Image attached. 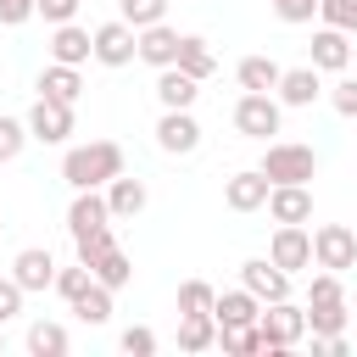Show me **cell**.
Here are the masks:
<instances>
[{"mask_svg":"<svg viewBox=\"0 0 357 357\" xmlns=\"http://www.w3.org/2000/svg\"><path fill=\"white\" fill-rule=\"evenodd\" d=\"M117 173H123V145L117 139H89V145H73L61 156V178L73 190H106Z\"/></svg>","mask_w":357,"mask_h":357,"instance_id":"1","label":"cell"},{"mask_svg":"<svg viewBox=\"0 0 357 357\" xmlns=\"http://www.w3.org/2000/svg\"><path fill=\"white\" fill-rule=\"evenodd\" d=\"M257 329H262V351H290V346L307 335V312L290 307V296H284V301H262Z\"/></svg>","mask_w":357,"mask_h":357,"instance_id":"2","label":"cell"},{"mask_svg":"<svg viewBox=\"0 0 357 357\" xmlns=\"http://www.w3.org/2000/svg\"><path fill=\"white\" fill-rule=\"evenodd\" d=\"M262 173L273 184H307L318 173V151L312 145H296V139H273L268 156H262Z\"/></svg>","mask_w":357,"mask_h":357,"instance_id":"3","label":"cell"},{"mask_svg":"<svg viewBox=\"0 0 357 357\" xmlns=\"http://www.w3.org/2000/svg\"><path fill=\"white\" fill-rule=\"evenodd\" d=\"M312 262L329 268V273L357 268V229H346V223H324V229L312 234Z\"/></svg>","mask_w":357,"mask_h":357,"instance_id":"4","label":"cell"},{"mask_svg":"<svg viewBox=\"0 0 357 357\" xmlns=\"http://www.w3.org/2000/svg\"><path fill=\"white\" fill-rule=\"evenodd\" d=\"M234 128H240L245 139H268V134H279V100L262 95V89H245V95L234 100Z\"/></svg>","mask_w":357,"mask_h":357,"instance_id":"5","label":"cell"},{"mask_svg":"<svg viewBox=\"0 0 357 357\" xmlns=\"http://www.w3.org/2000/svg\"><path fill=\"white\" fill-rule=\"evenodd\" d=\"M134 56H139V28L134 22L117 17V22H100L95 28V61L100 67H128Z\"/></svg>","mask_w":357,"mask_h":357,"instance_id":"6","label":"cell"},{"mask_svg":"<svg viewBox=\"0 0 357 357\" xmlns=\"http://www.w3.org/2000/svg\"><path fill=\"white\" fill-rule=\"evenodd\" d=\"M28 134H33L39 145H61V139L73 134V106H67V100L39 95V100H33V112H28Z\"/></svg>","mask_w":357,"mask_h":357,"instance_id":"7","label":"cell"},{"mask_svg":"<svg viewBox=\"0 0 357 357\" xmlns=\"http://www.w3.org/2000/svg\"><path fill=\"white\" fill-rule=\"evenodd\" d=\"M240 284H245L257 301H284V296H290V273H284L273 257H251V262H240Z\"/></svg>","mask_w":357,"mask_h":357,"instance_id":"8","label":"cell"},{"mask_svg":"<svg viewBox=\"0 0 357 357\" xmlns=\"http://www.w3.org/2000/svg\"><path fill=\"white\" fill-rule=\"evenodd\" d=\"M268 257H273L284 273H296V268H312V234H307L301 223H279V229H273V245H268Z\"/></svg>","mask_w":357,"mask_h":357,"instance_id":"9","label":"cell"},{"mask_svg":"<svg viewBox=\"0 0 357 357\" xmlns=\"http://www.w3.org/2000/svg\"><path fill=\"white\" fill-rule=\"evenodd\" d=\"M156 145H162V151H173V156H190V151L201 145V123H195L190 112H173V106H162Z\"/></svg>","mask_w":357,"mask_h":357,"instance_id":"10","label":"cell"},{"mask_svg":"<svg viewBox=\"0 0 357 357\" xmlns=\"http://www.w3.org/2000/svg\"><path fill=\"white\" fill-rule=\"evenodd\" d=\"M268 190H273V178H268L262 167H245V173H234V178L223 184V201H229L234 212H257V206H268Z\"/></svg>","mask_w":357,"mask_h":357,"instance_id":"11","label":"cell"},{"mask_svg":"<svg viewBox=\"0 0 357 357\" xmlns=\"http://www.w3.org/2000/svg\"><path fill=\"white\" fill-rule=\"evenodd\" d=\"M106 223H112L106 190H73V206H67V229H73V240L89 234V229H106Z\"/></svg>","mask_w":357,"mask_h":357,"instance_id":"12","label":"cell"},{"mask_svg":"<svg viewBox=\"0 0 357 357\" xmlns=\"http://www.w3.org/2000/svg\"><path fill=\"white\" fill-rule=\"evenodd\" d=\"M89 56H95V33H89V28H78V22H56V33H50V61L84 67Z\"/></svg>","mask_w":357,"mask_h":357,"instance_id":"13","label":"cell"},{"mask_svg":"<svg viewBox=\"0 0 357 357\" xmlns=\"http://www.w3.org/2000/svg\"><path fill=\"white\" fill-rule=\"evenodd\" d=\"M312 67L318 73H346L351 67V33H340V28H318L312 33Z\"/></svg>","mask_w":357,"mask_h":357,"instance_id":"14","label":"cell"},{"mask_svg":"<svg viewBox=\"0 0 357 357\" xmlns=\"http://www.w3.org/2000/svg\"><path fill=\"white\" fill-rule=\"evenodd\" d=\"M11 279H17L22 290H50V284H56V257H50L45 245H28V251H17Z\"/></svg>","mask_w":357,"mask_h":357,"instance_id":"15","label":"cell"},{"mask_svg":"<svg viewBox=\"0 0 357 357\" xmlns=\"http://www.w3.org/2000/svg\"><path fill=\"white\" fill-rule=\"evenodd\" d=\"M201 95V78H190L184 67H156V100L173 106V112H190Z\"/></svg>","mask_w":357,"mask_h":357,"instance_id":"16","label":"cell"},{"mask_svg":"<svg viewBox=\"0 0 357 357\" xmlns=\"http://www.w3.org/2000/svg\"><path fill=\"white\" fill-rule=\"evenodd\" d=\"M268 212H273V223H307L312 218V190L307 184H273Z\"/></svg>","mask_w":357,"mask_h":357,"instance_id":"17","label":"cell"},{"mask_svg":"<svg viewBox=\"0 0 357 357\" xmlns=\"http://www.w3.org/2000/svg\"><path fill=\"white\" fill-rule=\"evenodd\" d=\"M178 39H184V33H173L167 22L139 28V61H151V67H173V61H178Z\"/></svg>","mask_w":357,"mask_h":357,"instance_id":"18","label":"cell"},{"mask_svg":"<svg viewBox=\"0 0 357 357\" xmlns=\"http://www.w3.org/2000/svg\"><path fill=\"white\" fill-rule=\"evenodd\" d=\"M318 95H324V84H318V67H312V61L279 73V100H284V106H312Z\"/></svg>","mask_w":357,"mask_h":357,"instance_id":"19","label":"cell"},{"mask_svg":"<svg viewBox=\"0 0 357 357\" xmlns=\"http://www.w3.org/2000/svg\"><path fill=\"white\" fill-rule=\"evenodd\" d=\"M145 184L139 178H128V173H117L112 184H106V206H112V218H139L145 212Z\"/></svg>","mask_w":357,"mask_h":357,"instance_id":"20","label":"cell"},{"mask_svg":"<svg viewBox=\"0 0 357 357\" xmlns=\"http://www.w3.org/2000/svg\"><path fill=\"white\" fill-rule=\"evenodd\" d=\"M39 95H50V100H78L84 95V78H78V67H67V61H50L45 73H39Z\"/></svg>","mask_w":357,"mask_h":357,"instance_id":"21","label":"cell"},{"mask_svg":"<svg viewBox=\"0 0 357 357\" xmlns=\"http://www.w3.org/2000/svg\"><path fill=\"white\" fill-rule=\"evenodd\" d=\"M257 312H262V301L240 284V290H223L218 301H212V318L218 324H257Z\"/></svg>","mask_w":357,"mask_h":357,"instance_id":"22","label":"cell"},{"mask_svg":"<svg viewBox=\"0 0 357 357\" xmlns=\"http://www.w3.org/2000/svg\"><path fill=\"white\" fill-rule=\"evenodd\" d=\"M173 67H184L190 78H212V73H218V56H212V45H206L201 33H184V39H178V61H173Z\"/></svg>","mask_w":357,"mask_h":357,"instance_id":"23","label":"cell"},{"mask_svg":"<svg viewBox=\"0 0 357 357\" xmlns=\"http://www.w3.org/2000/svg\"><path fill=\"white\" fill-rule=\"evenodd\" d=\"M178 346H184V351L218 346V318H212V312H178Z\"/></svg>","mask_w":357,"mask_h":357,"instance_id":"24","label":"cell"},{"mask_svg":"<svg viewBox=\"0 0 357 357\" xmlns=\"http://www.w3.org/2000/svg\"><path fill=\"white\" fill-rule=\"evenodd\" d=\"M279 73H284V67H279L273 56H245V61L234 67L240 89H262V95H268V89H279Z\"/></svg>","mask_w":357,"mask_h":357,"instance_id":"25","label":"cell"},{"mask_svg":"<svg viewBox=\"0 0 357 357\" xmlns=\"http://www.w3.org/2000/svg\"><path fill=\"white\" fill-rule=\"evenodd\" d=\"M346 324H351L346 301H307V329L312 335H340Z\"/></svg>","mask_w":357,"mask_h":357,"instance_id":"26","label":"cell"},{"mask_svg":"<svg viewBox=\"0 0 357 357\" xmlns=\"http://www.w3.org/2000/svg\"><path fill=\"white\" fill-rule=\"evenodd\" d=\"M67 346H73V340H67V329H61V324H50V318H39V324L28 329V351H33V357H61Z\"/></svg>","mask_w":357,"mask_h":357,"instance_id":"27","label":"cell"},{"mask_svg":"<svg viewBox=\"0 0 357 357\" xmlns=\"http://www.w3.org/2000/svg\"><path fill=\"white\" fill-rule=\"evenodd\" d=\"M218 346H223L229 357L262 351V329H257V324H218Z\"/></svg>","mask_w":357,"mask_h":357,"instance_id":"28","label":"cell"},{"mask_svg":"<svg viewBox=\"0 0 357 357\" xmlns=\"http://www.w3.org/2000/svg\"><path fill=\"white\" fill-rule=\"evenodd\" d=\"M73 312H78L84 324H106V318H112V290H106V284L95 279V284H89V290H84V296L73 301Z\"/></svg>","mask_w":357,"mask_h":357,"instance_id":"29","label":"cell"},{"mask_svg":"<svg viewBox=\"0 0 357 357\" xmlns=\"http://www.w3.org/2000/svg\"><path fill=\"white\" fill-rule=\"evenodd\" d=\"M73 245H78V262H84L89 273H95V262H100L106 251H117V240H112V223H106V229H89V234H78Z\"/></svg>","mask_w":357,"mask_h":357,"instance_id":"30","label":"cell"},{"mask_svg":"<svg viewBox=\"0 0 357 357\" xmlns=\"http://www.w3.org/2000/svg\"><path fill=\"white\" fill-rule=\"evenodd\" d=\"M95 279H100V284H106V290H123V284H128V279H134V262H128V257H123V251H106V257H100V262H95Z\"/></svg>","mask_w":357,"mask_h":357,"instance_id":"31","label":"cell"},{"mask_svg":"<svg viewBox=\"0 0 357 357\" xmlns=\"http://www.w3.org/2000/svg\"><path fill=\"white\" fill-rule=\"evenodd\" d=\"M89 284H95V273H89L84 262H78V268H56V284H50V290H56L61 301H78V296H84Z\"/></svg>","mask_w":357,"mask_h":357,"instance_id":"32","label":"cell"},{"mask_svg":"<svg viewBox=\"0 0 357 357\" xmlns=\"http://www.w3.org/2000/svg\"><path fill=\"white\" fill-rule=\"evenodd\" d=\"M212 301H218V290L206 279H184L178 284V312H212Z\"/></svg>","mask_w":357,"mask_h":357,"instance_id":"33","label":"cell"},{"mask_svg":"<svg viewBox=\"0 0 357 357\" xmlns=\"http://www.w3.org/2000/svg\"><path fill=\"white\" fill-rule=\"evenodd\" d=\"M28 139H33V134H28V123H17V117H6V112H0V162H17Z\"/></svg>","mask_w":357,"mask_h":357,"instance_id":"34","label":"cell"},{"mask_svg":"<svg viewBox=\"0 0 357 357\" xmlns=\"http://www.w3.org/2000/svg\"><path fill=\"white\" fill-rule=\"evenodd\" d=\"M123 22H134V28L167 22V0H123Z\"/></svg>","mask_w":357,"mask_h":357,"instance_id":"35","label":"cell"},{"mask_svg":"<svg viewBox=\"0 0 357 357\" xmlns=\"http://www.w3.org/2000/svg\"><path fill=\"white\" fill-rule=\"evenodd\" d=\"M318 17L340 33H357V0H318Z\"/></svg>","mask_w":357,"mask_h":357,"instance_id":"36","label":"cell"},{"mask_svg":"<svg viewBox=\"0 0 357 357\" xmlns=\"http://www.w3.org/2000/svg\"><path fill=\"white\" fill-rule=\"evenodd\" d=\"M307 301H346V290H340V273H312V284H307Z\"/></svg>","mask_w":357,"mask_h":357,"instance_id":"37","label":"cell"},{"mask_svg":"<svg viewBox=\"0 0 357 357\" xmlns=\"http://www.w3.org/2000/svg\"><path fill=\"white\" fill-rule=\"evenodd\" d=\"M123 351H128V357H151V351H156V335H151L145 324H128V329H123Z\"/></svg>","mask_w":357,"mask_h":357,"instance_id":"38","label":"cell"},{"mask_svg":"<svg viewBox=\"0 0 357 357\" xmlns=\"http://www.w3.org/2000/svg\"><path fill=\"white\" fill-rule=\"evenodd\" d=\"M329 106H335L340 117H357V78H340V84L329 89Z\"/></svg>","mask_w":357,"mask_h":357,"instance_id":"39","label":"cell"},{"mask_svg":"<svg viewBox=\"0 0 357 357\" xmlns=\"http://www.w3.org/2000/svg\"><path fill=\"white\" fill-rule=\"evenodd\" d=\"M22 296H28V290H22V284H17V279H0V324H6V318H17V312H22Z\"/></svg>","mask_w":357,"mask_h":357,"instance_id":"40","label":"cell"},{"mask_svg":"<svg viewBox=\"0 0 357 357\" xmlns=\"http://www.w3.org/2000/svg\"><path fill=\"white\" fill-rule=\"evenodd\" d=\"M273 11H279V22H312L318 0H273Z\"/></svg>","mask_w":357,"mask_h":357,"instance_id":"41","label":"cell"},{"mask_svg":"<svg viewBox=\"0 0 357 357\" xmlns=\"http://www.w3.org/2000/svg\"><path fill=\"white\" fill-rule=\"evenodd\" d=\"M33 11H39V0H0V22H6V28H17V22H28Z\"/></svg>","mask_w":357,"mask_h":357,"instance_id":"42","label":"cell"},{"mask_svg":"<svg viewBox=\"0 0 357 357\" xmlns=\"http://www.w3.org/2000/svg\"><path fill=\"white\" fill-rule=\"evenodd\" d=\"M73 11H78V0H39L45 22H73Z\"/></svg>","mask_w":357,"mask_h":357,"instance_id":"43","label":"cell"},{"mask_svg":"<svg viewBox=\"0 0 357 357\" xmlns=\"http://www.w3.org/2000/svg\"><path fill=\"white\" fill-rule=\"evenodd\" d=\"M0 351H6V324H0Z\"/></svg>","mask_w":357,"mask_h":357,"instance_id":"44","label":"cell"},{"mask_svg":"<svg viewBox=\"0 0 357 357\" xmlns=\"http://www.w3.org/2000/svg\"><path fill=\"white\" fill-rule=\"evenodd\" d=\"M351 318H357V307H351Z\"/></svg>","mask_w":357,"mask_h":357,"instance_id":"45","label":"cell"}]
</instances>
